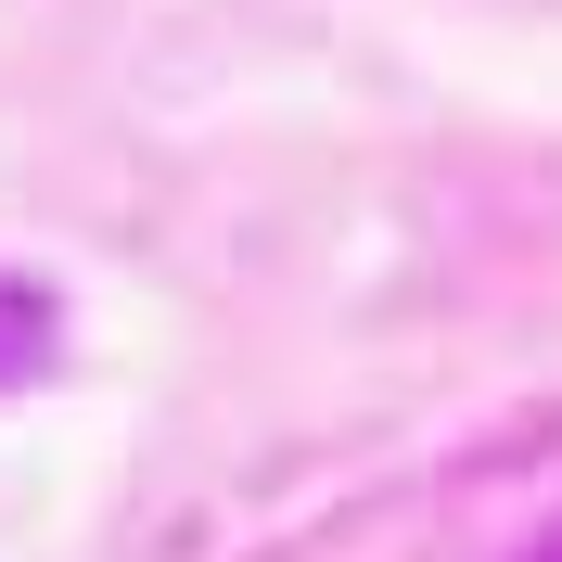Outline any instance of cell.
<instances>
[{"label":"cell","mask_w":562,"mask_h":562,"mask_svg":"<svg viewBox=\"0 0 562 562\" xmlns=\"http://www.w3.org/2000/svg\"><path fill=\"white\" fill-rule=\"evenodd\" d=\"M26 358H38V333H0V371H26Z\"/></svg>","instance_id":"6da1fadb"}]
</instances>
